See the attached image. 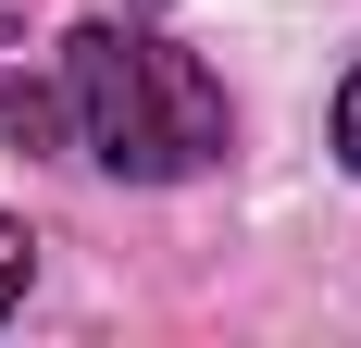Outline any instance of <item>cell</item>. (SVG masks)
I'll return each mask as SVG.
<instances>
[{
    "label": "cell",
    "mask_w": 361,
    "mask_h": 348,
    "mask_svg": "<svg viewBox=\"0 0 361 348\" xmlns=\"http://www.w3.org/2000/svg\"><path fill=\"white\" fill-rule=\"evenodd\" d=\"M63 87H75V137L87 162H112L125 187H162L175 162V112H162V50L125 25H75L63 37Z\"/></svg>",
    "instance_id": "cell-1"
},
{
    "label": "cell",
    "mask_w": 361,
    "mask_h": 348,
    "mask_svg": "<svg viewBox=\"0 0 361 348\" xmlns=\"http://www.w3.org/2000/svg\"><path fill=\"white\" fill-rule=\"evenodd\" d=\"M0 137H13V149H50V137H63V100L25 87V75H0Z\"/></svg>",
    "instance_id": "cell-2"
},
{
    "label": "cell",
    "mask_w": 361,
    "mask_h": 348,
    "mask_svg": "<svg viewBox=\"0 0 361 348\" xmlns=\"http://www.w3.org/2000/svg\"><path fill=\"white\" fill-rule=\"evenodd\" d=\"M25 261H37L25 224H0V323H13V299H25Z\"/></svg>",
    "instance_id": "cell-3"
},
{
    "label": "cell",
    "mask_w": 361,
    "mask_h": 348,
    "mask_svg": "<svg viewBox=\"0 0 361 348\" xmlns=\"http://www.w3.org/2000/svg\"><path fill=\"white\" fill-rule=\"evenodd\" d=\"M336 162L361 174V63H349V87H336Z\"/></svg>",
    "instance_id": "cell-4"
}]
</instances>
